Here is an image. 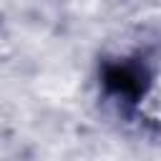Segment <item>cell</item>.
I'll return each instance as SVG.
<instances>
[{
  "label": "cell",
  "mask_w": 161,
  "mask_h": 161,
  "mask_svg": "<svg viewBox=\"0 0 161 161\" xmlns=\"http://www.w3.org/2000/svg\"><path fill=\"white\" fill-rule=\"evenodd\" d=\"M103 86L121 98H138L146 91V73L131 63H113L103 70Z\"/></svg>",
  "instance_id": "cell-1"
}]
</instances>
